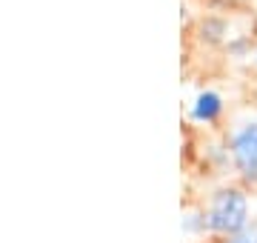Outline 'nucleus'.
<instances>
[{
	"mask_svg": "<svg viewBox=\"0 0 257 243\" xmlns=\"http://www.w3.org/2000/svg\"><path fill=\"white\" fill-rule=\"evenodd\" d=\"M206 223H209L211 232L220 234H237L246 229L248 223V200L240 189H223L211 197L209 215H206Z\"/></svg>",
	"mask_w": 257,
	"mask_h": 243,
	"instance_id": "1",
	"label": "nucleus"
},
{
	"mask_svg": "<svg viewBox=\"0 0 257 243\" xmlns=\"http://www.w3.org/2000/svg\"><path fill=\"white\" fill-rule=\"evenodd\" d=\"M220 109H223L220 94H214V92H203V94H197V100H194L192 114L197 117V120H214V117L220 114Z\"/></svg>",
	"mask_w": 257,
	"mask_h": 243,
	"instance_id": "3",
	"label": "nucleus"
},
{
	"mask_svg": "<svg viewBox=\"0 0 257 243\" xmlns=\"http://www.w3.org/2000/svg\"><path fill=\"white\" fill-rule=\"evenodd\" d=\"M226 243H257V229H254V226H251V229H248V226H246L243 232L231 234V237H229V240H226Z\"/></svg>",
	"mask_w": 257,
	"mask_h": 243,
	"instance_id": "4",
	"label": "nucleus"
},
{
	"mask_svg": "<svg viewBox=\"0 0 257 243\" xmlns=\"http://www.w3.org/2000/svg\"><path fill=\"white\" fill-rule=\"evenodd\" d=\"M231 158L243 178L257 180V123H246L231 135Z\"/></svg>",
	"mask_w": 257,
	"mask_h": 243,
	"instance_id": "2",
	"label": "nucleus"
}]
</instances>
